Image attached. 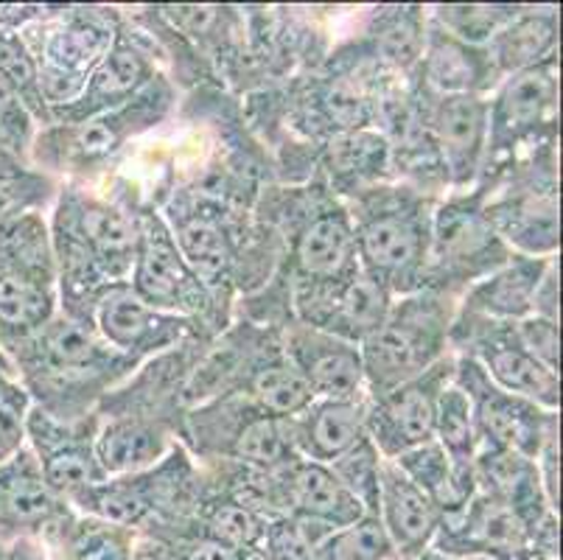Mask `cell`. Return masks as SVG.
<instances>
[{"instance_id": "cell-18", "label": "cell", "mask_w": 563, "mask_h": 560, "mask_svg": "<svg viewBox=\"0 0 563 560\" xmlns=\"http://www.w3.org/2000/svg\"><path fill=\"white\" fill-rule=\"evenodd\" d=\"M423 76L440 96H479L496 76L488 48L460 43L440 25H432L423 43Z\"/></svg>"}, {"instance_id": "cell-10", "label": "cell", "mask_w": 563, "mask_h": 560, "mask_svg": "<svg viewBox=\"0 0 563 560\" xmlns=\"http://www.w3.org/2000/svg\"><path fill=\"white\" fill-rule=\"evenodd\" d=\"M376 516L393 543V554L412 560L432 547L440 532V513L421 487L415 485L393 460L382 457Z\"/></svg>"}, {"instance_id": "cell-33", "label": "cell", "mask_w": 563, "mask_h": 560, "mask_svg": "<svg viewBox=\"0 0 563 560\" xmlns=\"http://www.w3.org/2000/svg\"><path fill=\"white\" fill-rule=\"evenodd\" d=\"M329 471L340 480V485L351 493L353 499L360 502L367 513L376 516L382 454H378L376 446L371 443V438L360 440L347 454H342L340 460L331 462Z\"/></svg>"}, {"instance_id": "cell-49", "label": "cell", "mask_w": 563, "mask_h": 560, "mask_svg": "<svg viewBox=\"0 0 563 560\" xmlns=\"http://www.w3.org/2000/svg\"><path fill=\"white\" fill-rule=\"evenodd\" d=\"M0 183H3V179H0Z\"/></svg>"}, {"instance_id": "cell-16", "label": "cell", "mask_w": 563, "mask_h": 560, "mask_svg": "<svg viewBox=\"0 0 563 560\" xmlns=\"http://www.w3.org/2000/svg\"><path fill=\"white\" fill-rule=\"evenodd\" d=\"M289 502L295 507V521L300 527H322L325 532H334L340 527L360 521L365 516V507L353 499L351 493L340 485L329 465L320 462H298L289 469Z\"/></svg>"}, {"instance_id": "cell-3", "label": "cell", "mask_w": 563, "mask_h": 560, "mask_svg": "<svg viewBox=\"0 0 563 560\" xmlns=\"http://www.w3.org/2000/svg\"><path fill=\"white\" fill-rule=\"evenodd\" d=\"M362 270L387 289H412L427 272L429 230L421 208L384 199L353 228Z\"/></svg>"}, {"instance_id": "cell-1", "label": "cell", "mask_w": 563, "mask_h": 560, "mask_svg": "<svg viewBox=\"0 0 563 560\" xmlns=\"http://www.w3.org/2000/svg\"><path fill=\"white\" fill-rule=\"evenodd\" d=\"M37 216L0 228V353L14 356L54 317V286Z\"/></svg>"}, {"instance_id": "cell-25", "label": "cell", "mask_w": 563, "mask_h": 560, "mask_svg": "<svg viewBox=\"0 0 563 560\" xmlns=\"http://www.w3.org/2000/svg\"><path fill=\"white\" fill-rule=\"evenodd\" d=\"M434 440L446 451L454 469L474 471V460L479 451L477 426H474L468 395L457 382H452L440 393L438 415H434Z\"/></svg>"}, {"instance_id": "cell-22", "label": "cell", "mask_w": 563, "mask_h": 560, "mask_svg": "<svg viewBox=\"0 0 563 560\" xmlns=\"http://www.w3.org/2000/svg\"><path fill=\"white\" fill-rule=\"evenodd\" d=\"M558 20L552 12H521L490 40V62L499 76H516L550 59L555 48Z\"/></svg>"}, {"instance_id": "cell-28", "label": "cell", "mask_w": 563, "mask_h": 560, "mask_svg": "<svg viewBox=\"0 0 563 560\" xmlns=\"http://www.w3.org/2000/svg\"><path fill=\"white\" fill-rule=\"evenodd\" d=\"M390 554V538L373 513H365L360 521L340 527L314 547V560H387Z\"/></svg>"}, {"instance_id": "cell-8", "label": "cell", "mask_w": 563, "mask_h": 560, "mask_svg": "<svg viewBox=\"0 0 563 560\" xmlns=\"http://www.w3.org/2000/svg\"><path fill=\"white\" fill-rule=\"evenodd\" d=\"M112 48V34L96 18H74L59 29H51L37 62L40 92L45 107L74 105L87 76Z\"/></svg>"}, {"instance_id": "cell-32", "label": "cell", "mask_w": 563, "mask_h": 560, "mask_svg": "<svg viewBox=\"0 0 563 560\" xmlns=\"http://www.w3.org/2000/svg\"><path fill=\"white\" fill-rule=\"evenodd\" d=\"M56 552L63 560H130L132 547L115 524L81 521L56 541Z\"/></svg>"}, {"instance_id": "cell-4", "label": "cell", "mask_w": 563, "mask_h": 560, "mask_svg": "<svg viewBox=\"0 0 563 560\" xmlns=\"http://www.w3.org/2000/svg\"><path fill=\"white\" fill-rule=\"evenodd\" d=\"M56 250L68 261L70 272H104L124 277L135 264L137 235L124 216L99 199L63 202L56 216Z\"/></svg>"}, {"instance_id": "cell-26", "label": "cell", "mask_w": 563, "mask_h": 560, "mask_svg": "<svg viewBox=\"0 0 563 560\" xmlns=\"http://www.w3.org/2000/svg\"><path fill=\"white\" fill-rule=\"evenodd\" d=\"M177 246H180V255L191 266L199 284L205 286V292L217 289L228 281L230 241L217 219H211V216L191 219L177 235Z\"/></svg>"}, {"instance_id": "cell-6", "label": "cell", "mask_w": 563, "mask_h": 560, "mask_svg": "<svg viewBox=\"0 0 563 560\" xmlns=\"http://www.w3.org/2000/svg\"><path fill=\"white\" fill-rule=\"evenodd\" d=\"M457 376V384L471 400L477 440L485 443V449L514 451L525 460L539 457L547 431L555 424L552 413L544 418L536 404L496 387L477 362H465Z\"/></svg>"}, {"instance_id": "cell-2", "label": "cell", "mask_w": 563, "mask_h": 560, "mask_svg": "<svg viewBox=\"0 0 563 560\" xmlns=\"http://www.w3.org/2000/svg\"><path fill=\"white\" fill-rule=\"evenodd\" d=\"M449 315L440 297L415 295L393 306L387 320L362 342V367L373 393L384 395L398 384L421 376L446 345Z\"/></svg>"}, {"instance_id": "cell-35", "label": "cell", "mask_w": 563, "mask_h": 560, "mask_svg": "<svg viewBox=\"0 0 563 560\" xmlns=\"http://www.w3.org/2000/svg\"><path fill=\"white\" fill-rule=\"evenodd\" d=\"M423 43H427V34L415 9H396V14L384 20L378 29V54L398 70H409L421 62Z\"/></svg>"}, {"instance_id": "cell-37", "label": "cell", "mask_w": 563, "mask_h": 560, "mask_svg": "<svg viewBox=\"0 0 563 560\" xmlns=\"http://www.w3.org/2000/svg\"><path fill=\"white\" fill-rule=\"evenodd\" d=\"M387 154V143L378 141L367 132H347L331 149V172L347 183L373 177L378 172V163Z\"/></svg>"}, {"instance_id": "cell-36", "label": "cell", "mask_w": 563, "mask_h": 560, "mask_svg": "<svg viewBox=\"0 0 563 560\" xmlns=\"http://www.w3.org/2000/svg\"><path fill=\"white\" fill-rule=\"evenodd\" d=\"M34 143V116L18 92L0 79V157L23 168Z\"/></svg>"}, {"instance_id": "cell-48", "label": "cell", "mask_w": 563, "mask_h": 560, "mask_svg": "<svg viewBox=\"0 0 563 560\" xmlns=\"http://www.w3.org/2000/svg\"><path fill=\"white\" fill-rule=\"evenodd\" d=\"M242 560H273V558H269L266 547H250L242 552Z\"/></svg>"}, {"instance_id": "cell-20", "label": "cell", "mask_w": 563, "mask_h": 560, "mask_svg": "<svg viewBox=\"0 0 563 560\" xmlns=\"http://www.w3.org/2000/svg\"><path fill=\"white\" fill-rule=\"evenodd\" d=\"M99 328L115 348H157L174 339V320L150 308L135 292L112 289L99 303Z\"/></svg>"}, {"instance_id": "cell-40", "label": "cell", "mask_w": 563, "mask_h": 560, "mask_svg": "<svg viewBox=\"0 0 563 560\" xmlns=\"http://www.w3.org/2000/svg\"><path fill=\"white\" fill-rule=\"evenodd\" d=\"M516 337L521 348L550 373H558V322L547 317L530 315L516 322Z\"/></svg>"}, {"instance_id": "cell-29", "label": "cell", "mask_w": 563, "mask_h": 560, "mask_svg": "<svg viewBox=\"0 0 563 560\" xmlns=\"http://www.w3.org/2000/svg\"><path fill=\"white\" fill-rule=\"evenodd\" d=\"M0 79L7 81L20 96L29 112L37 118L48 116L43 92H40V76L34 54L29 51L25 40L20 37L18 29L0 25Z\"/></svg>"}, {"instance_id": "cell-11", "label": "cell", "mask_w": 563, "mask_h": 560, "mask_svg": "<svg viewBox=\"0 0 563 560\" xmlns=\"http://www.w3.org/2000/svg\"><path fill=\"white\" fill-rule=\"evenodd\" d=\"M427 132L452 183L468 185L488 152V101L479 96H440Z\"/></svg>"}, {"instance_id": "cell-17", "label": "cell", "mask_w": 563, "mask_h": 560, "mask_svg": "<svg viewBox=\"0 0 563 560\" xmlns=\"http://www.w3.org/2000/svg\"><path fill=\"white\" fill-rule=\"evenodd\" d=\"M25 435L34 440L37 449V465L43 482L54 493H74L99 482V469L90 451L74 443V438L65 435V429L43 409H29L25 415Z\"/></svg>"}, {"instance_id": "cell-7", "label": "cell", "mask_w": 563, "mask_h": 560, "mask_svg": "<svg viewBox=\"0 0 563 560\" xmlns=\"http://www.w3.org/2000/svg\"><path fill=\"white\" fill-rule=\"evenodd\" d=\"M309 300H300V311L311 328L325 331L351 345L365 342L390 315V289L362 266L336 281H311Z\"/></svg>"}, {"instance_id": "cell-46", "label": "cell", "mask_w": 563, "mask_h": 560, "mask_svg": "<svg viewBox=\"0 0 563 560\" xmlns=\"http://www.w3.org/2000/svg\"><path fill=\"white\" fill-rule=\"evenodd\" d=\"M130 560H172V558H168L166 549L157 547V543H143V547L132 549Z\"/></svg>"}, {"instance_id": "cell-45", "label": "cell", "mask_w": 563, "mask_h": 560, "mask_svg": "<svg viewBox=\"0 0 563 560\" xmlns=\"http://www.w3.org/2000/svg\"><path fill=\"white\" fill-rule=\"evenodd\" d=\"M412 560H494V558H488V554H452V552H440V549H432L429 547L427 552H421L418 554V558H412Z\"/></svg>"}, {"instance_id": "cell-38", "label": "cell", "mask_w": 563, "mask_h": 560, "mask_svg": "<svg viewBox=\"0 0 563 560\" xmlns=\"http://www.w3.org/2000/svg\"><path fill=\"white\" fill-rule=\"evenodd\" d=\"M322 107L329 121L347 132H362L373 118V101L360 81L336 79L322 96Z\"/></svg>"}, {"instance_id": "cell-13", "label": "cell", "mask_w": 563, "mask_h": 560, "mask_svg": "<svg viewBox=\"0 0 563 560\" xmlns=\"http://www.w3.org/2000/svg\"><path fill=\"white\" fill-rule=\"evenodd\" d=\"M552 107H555V74L550 59L510 76L494 105H488V149L514 146L550 118Z\"/></svg>"}, {"instance_id": "cell-21", "label": "cell", "mask_w": 563, "mask_h": 560, "mask_svg": "<svg viewBox=\"0 0 563 560\" xmlns=\"http://www.w3.org/2000/svg\"><path fill=\"white\" fill-rule=\"evenodd\" d=\"M298 264L314 281H336L356 270L353 224L342 210L320 213L298 241Z\"/></svg>"}, {"instance_id": "cell-41", "label": "cell", "mask_w": 563, "mask_h": 560, "mask_svg": "<svg viewBox=\"0 0 563 560\" xmlns=\"http://www.w3.org/2000/svg\"><path fill=\"white\" fill-rule=\"evenodd\" d=\"M266 552L273 560H314V547L300 536L295 521H275L266 527Z\"/></svg>"}, {"instance_id": "cell-43", "label": "cell", "mask_w": 563, "mask_h": 560, "mask_svg": "<svg viewBox=\"0 0 563 560\" xmlns=\"http://www.w3.org/2000/svg\"><path fill=\"white\" fill-rule=\"evenodd\" d=\"M183 560H242V552L208 536L202 541L191 543L186 549V554H183Z\"/></svg>"}, {"instance_id": "cell-15", "label": "cell", "mask_w": 563, "mask_h": 560, "mask_svg": "<svg viewBox=\"0 0 563 560\" xmlns=\"http://www.w3.org/2000/svg\"><path fill=\"white\" fill-rule=\"evenodd\" d=\"M479 356H483L485 376L499 389L519 398L530 400L536 407L555 409L558 407V373H550L544 364H539L530 353L521 348L516 328H494V331L479 337Z\"/></svg>"}, {"instance_id": "cell-19", "label": "cell", "mask_w": 563, "mask_h": 560, "mask_svg": "<svg viewBox=\"0 0 563 560\" xmlns=\"http://www.w3.org/2000/svg\"><path fill=\"white\" fill-rule=\"evenodd\" d=\"M152 65L150 59L141 54L132 43L115 40L112 48L107 51L104 59L93 68V74L87 76L85 87H81L79 99L74 101V116L87 121V118L101 116L107 110L126 105L132 96L150 85Z\"/></svg>"}, {"instance_id": "cell-24", "label": "cell", "mask_w": 563, "mask_h": 560, "mask_svg": "<svg viewBox=\"0 0 563 560\" xmlns=\"http://www.w3.org/2000/svg\"><path fill=\"white\" fill-rule=\"evenodd\" d=\"M163 107H166V96L161 99L155 92V87L146 85L137 96H132L126 105L81 121V127L74 135V152L79 154V157H87V161L115 152V149L121 146V141H124L130 132H135L137 121L146 127V123L155 121V118L161 116Z\"/></svg>"}, {"instance_id": "cell-27", "label": "cell", "mask_w": 563, "mask_h": 560, "mask_svg": "<svg viewBox=\"0 0 563 560\" xmlns=\"http://www.w3.org/2000/svg\"><path fill=\"white\" fill-rule=\"evenodd\" d=\"M161 451V435L150 426L137 424V420H115L101 431L99 443H96L99 465L112 474L143 469V465L155 462Z\"/></svg>"}, {"instance_id": "cell-12", "label": "cell", "mask_w": 563, "mask_h": 560, "mask_svg": "<svg viewBox=\"0 0 563 560\" xmlns=\"http://www.w3.org/2000/svg\"><path fill=\"white\" fill-rule=\"evenodd\" d=\"M289 362L311 387L314 398L353 400L365 384L360 348L317 328H306L291 339Z\"/></svg>"}, {"instance_id": "cell-23", "label": "cell", "mask_w": 563, "mask_h": 560, "mask_svg": "<svg viewBox=\"0 0 563 560\" xmlns=\"http://www.w3.org/2000/svg\"><path fill=\"white\" fill-rule=\"evenodd\" d=\"M547 264L550 259H519L516 264H508L474 286L468 306L494 320H525L532 315V297Z\"/></svg>"}, {"instance_id": "cell-39", "label": "cell", "mask_w": 563, "mask_h": 560, "mask_svg": "<svg viewBox=\"0 0 563 560\" xmlns=\"http://www.w3.org/2000/svg\"><path fill=\"white\" fill-rule=\"evenodd\" d=\"M208 530H211V538L228 543V547L244 549L261 547V538H264V527H261L258 516H255L250 507L242 505H219L217 510L211 513V521H208Z\"/></svg>"}, {"instance_id": "cell-44", "label": "cell", "mask_w": 563, "mask_h": 560, "mask_svg": "<svg viewBox=\"0 0 563 560\" xmlns=\"http://www.w3.org/2000/svg\"><path fill=\"white\" fill-rule=\"evenodd\" d=\"M3 560H51V558L43 552V547H40L37 541H32V538H18V541L3 552Z\"/></svg>"}, {"instance_id": "cell-31", "label": "cell", "mask_w": 563, "mask_h": 560, "mask_svg": "<svg viewBox=\"0 0 563 560\" xmlns=\"http://www.w3.org/2000/svg\"><path fill=\"white\" fill-rule=\"evenodd\" d=\"M519 14L521 9L516 7H440L434 12V25L457 37L460 43L485 48Z\"/></svg>"}, {"instance_id": "cell-9", "label": "cell", "mask_w": 563, "mask_h": 560, "mask_svg": "<svg viewBox=\"0 0 563 560\" xmlns=\"http://www.w3.org/2000/svg\"><path fill=\"white\" fill-rule=\"evenodd\" d=\"M132 292L155 311H197L205 306V286L161 219H146L137 235Z\"/></svg>"}, {"instance_id": "cell-34", "label": "cell", "mask_w": 563, "mask_h": 560, "mask_svg": "<svg viewBox=\"0 0 563 560\" xmlns=\"http://www.w3.org/2000/svg\"><path fill=\"white\" fill-rule=\"evenodd\" d=\"M291 449L295 446L289 438V426H284V420L273 415L250 420L235 440V457L264 471L284 465Z\"/></svg>"}, {"instance_id": "cell-5", "label": "cell", "mask_w": 563, "mask_h": 560, "mask_svg": "<svg viewBox=\"0 0 563 560\" xmlns=\"http://www.w3.org/2000/svg\"><path fill=\"white\" fill-rule=\"evenodd\" d=\"M454 370L446 359H438L421 376L398 384L390 393L376 395L367 409V438L384 460H396L404 451L434 440V415L440 393L452 384Z\"/></svg>"}, {"instance_id": "cell-30", "label": "cell", "mask_w": 563, "mask_h": 560, "mask_svg": "<svg viewBox=\"0 0 563 560\" xmlns=\"http://www.w3.org/2000/svg\"><path fill=\"white\" fill-rule=\"evenodd\" d=\"M255 395L261 407L273 413V418H295L314 400V393L291 362H278L264 367L255 376Z\"/></svg>"}, {"instance_id": "cell-14", "label": "cell", "mask_w": 563, "mask_h": 560, "mask_svg": "<svg viewBox=\"0 0 563 560\" xmlns=\"http://www.w3.org/2000/svg\"><path fill=\"white\" fill-rule=\"evenodd\" d=\"M367 409L360 398L331 400L314 398L289 424L291 446L309 462L331 465L367 438Z\"/></svg>"}, {"instance_id": "cell-42", "label": "cell", "mask_w": 563, "mask_h": 560, "mask_svg": "<svg viewBox=\"0 0 563 560\" xmlns=\"http://www.w3.org/2000/svg\"><path fill=\"white\" fill-rule=\"evenodd\" d=\"M29 202H32V197H29V188H25V177L3 179L0 183V228L12 222L14 216L23 213Z\"/></svg>"}, {"instance_id": "cell-47", "label": "cell", "mask_w": 563, "mask_h": 560, "mask_svg": "<svg viewBox=\"0 0 563 560\" xmlns=\"http://www.w3.org/2000/svg\"><path fill=\"white\" fill-rule=\"evenodd\" d=\"M18 177H25L23 168L9 163L7 157H0V179H18Z\"/></svg>"}]
</instances>
